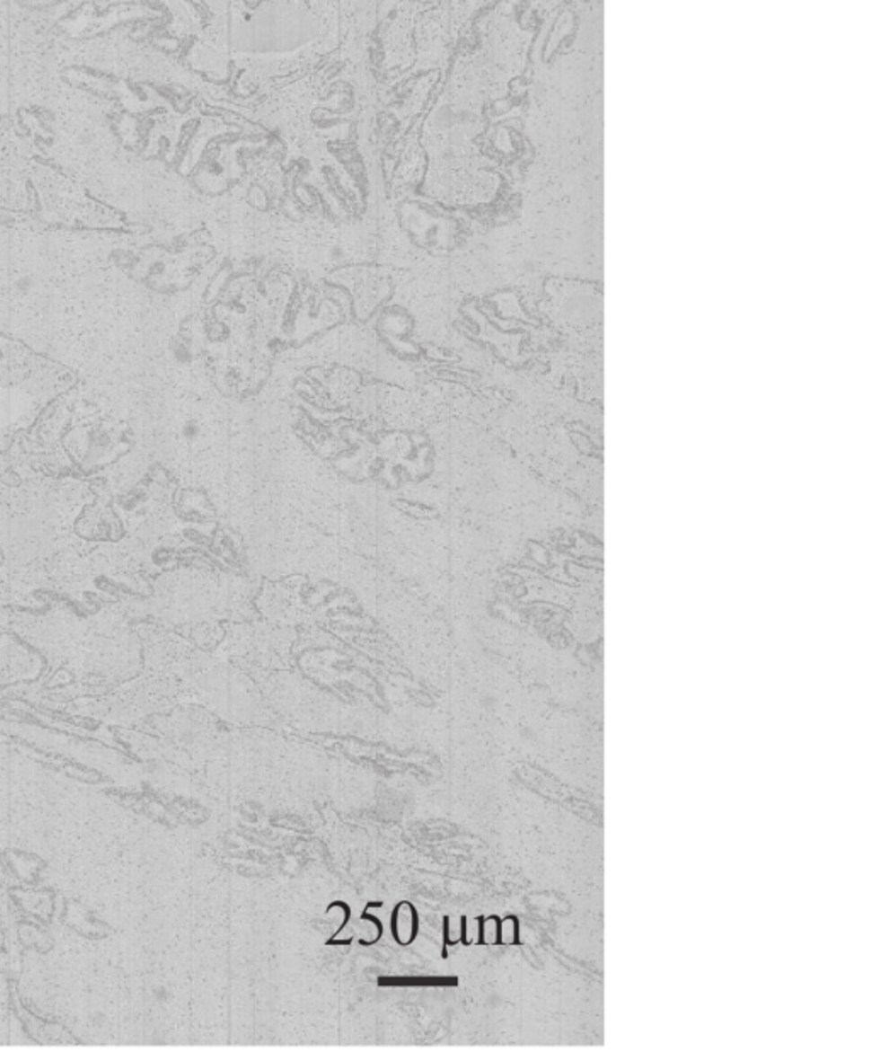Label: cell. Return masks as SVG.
Listing matches in <instances>:
<instances>
[{
	"label": "cell",
	"mask_w": 871,
	"mask_h": 1052,
	"mask_svg": "<svg viewBox=\"0 0 871 1052\" xmlns=\"http://www.w3.org/2000/svg\"><path fill=\"white\" fill-rule=\"evenodd\" d=\"M418 933H419L418 909L409 901L399 903L392 913V935H393V939L399 945L407 947L418 939Z\"/></svg>",
	"instance_id": "cell-1"
},
{
	"label": "cell",
	"mask_w": 871,
	"mask_h": 1052,
	"mask_svg": "<svg viewBox=\"0 0 871 1052\" xmlns=\"http://www.w3.org/2000/svg\"><path fill=\"white\" fill-rule=\"evenodd\" d=\"M499 923L497 916H480V933L477 945H499Z\"/></svg>",
	"instance_id": "cell-2"
},
{
	"label": "cell",
	"mask_w": 871,
	"mask_h": 1052,
	"mask_svg": "<svg viewBox=\"0 0 871 1052\" xmlns=\"http://www.w3.org/2000/svg\"><path fill=\"white\" fill-rule=\"evenodd\" d=\"M519 943V923L516 916H506L499 923V945H516Z\"/></svg>",
	"instance_id": "cell-3"
},
{
	"label": "cell",
	"mask_w": 871,
	"mask_h": 1052,
	"mask_svg": "<svg viewBox=\"0 0 871 1052\" xmlns=\"http://www.w3.org/2000/svg\"><path fill=\"white\" fill-rule=\"evenodd\" d=\"M462 922V943L468 947L473 943H479V933H480V916L475 920L468 922L467 916L460 918Z\"/></svg>",
	"instance_id": "cell-4"
},
{
	"label": "cell",
	"mask_w": 871,
	"mask_h": 1052,
	"mask_svg": "<svg viewBox=\"0 0 871 1052\" xmlns=\"http://www.w3.org/2000/svg\"><path fill=\"white\" fill-rule=\"evenodd\" d=\"M443 926H444V933H443V952H441V957L446 959L448 957V947H452V945H456V943L462 941V922H460V924L454 930H452L450 916H444Z\"/></svg>",
	"instance_id": "cell-5"
},
{
	"label": "cell",
	"mask_w": 871,
	"mask_h": 1052,
	"mask_svg": "<svg viewBox=\"0 0 871 1052\" xmlns=\"http://www.w3.org/2000/svg\"><path fill=\"white\" fill-rule=\"evenodd\" d=\"M182 435H184L186 439H189V441H193L194 438H198V435H199V426H198V422H186V424H184V428H182Z\"/></svg>",
	"instance_id": "cell-6"
},
{
	"label": "cell",
	"mask_w": 871,
	"mask_h": 1052,
	"mask_svg": "<svg viewBox=\"0 0 871 1052\" xmlns=\"http://www.w3.org/2000/svg\"><path fill=\"white\" fill-rule=\"evenodd\" d=\"M91 1020H92V1023H94V1025L99 1027V1025H102V1023L106 1021V1015H104V1013H101V1012H96Z\"/></svg>",
	"instance_id": "cell-7"
}]
</instances>
